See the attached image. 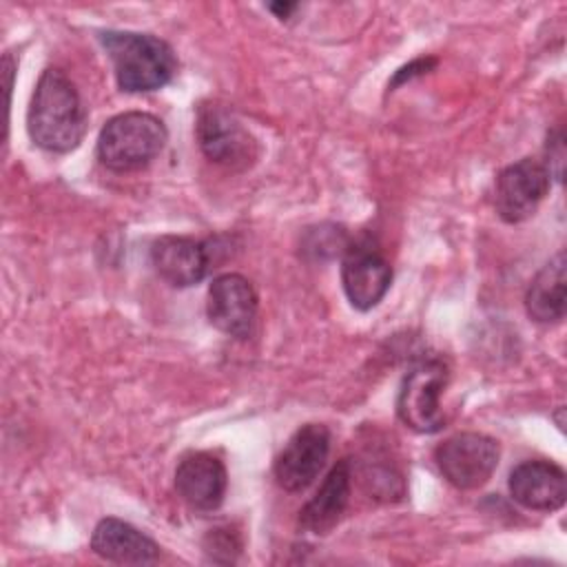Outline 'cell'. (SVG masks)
<instances>
[{
    "label": "cell",
    "instance_id": "1",
    "mask_svg": "<svg viewBox=\"0 0 567 567\" xmlns=\"http://www.w3.org/2000/svg\"><path fill=\"white\" fill-rule=\"evenodd\" d=\"M31 140L51 153L73 151L86 128V109L73 80L55 66L42 71L27 113Z\"/></svg>",
    "mask_w": 567,
    "mask_h": 567
},
{
    "label": "cell",
    "instance_id": "2",
    "mask_svg": "<svg viewBox=\"0 0 567 567\" xmlns=\"http://www.w3.org/2000/svg\"><path fill=\"white\" fill-rule=\"evenodd\" d=\"M100 42L113 62L117 86L126 93L157 91L177 71V58L168 42L151 33L102 31Z\"/></svg>",
    "mask_w": 567,
    "mask_h": 567
},
{
    "label": "cell",
    "instance_id": "3",
    "mask_svg": "<svg viewBox=\"0 0 567 567\" xmlns=\"http://www.w3.org/2000/svg\"><path fill=\"white\" fill-rule=\"evenodd\" d=\"M168 140L159 117L144 111H126L111 117L97 135V159L115 173L148 166Z\"/></svg>",
    "mask_w": 567,
    "mask_h": 567
},
{
    "label": "cell",
    "instance_id": "4",
    "mask_svg": "<svg viewBox=\"0 0 567 567\" xmlns=\"http://www.w3.org/2000/svg\"><path fill=\"white\" fill-rule=\"evenodd\" d=\"M447 379V365L439 359L421 361L405 374L396 396V414L410 430L419 434L443 430L445 414L441 410V394Z\"/></svg>",
    "mask_w": 567,
    "mask_h": 567
},
{
    "label": "cell",
    "instance_id": "5",
    "mask_svg": "<svg viewBox=\"0 0 567 567\" xmlns=\"http://www.w3.org/2000/svg\"><path fill=\"white\" fill-rule=\"evenodd\" d=\"M501 447L496 439L478 432H458L434 450V461L443 478L456 489H476L485 485L496 465Z\"/></svg>",
    "mask_w": 567,
    "mask_h": 567
},
{
    "label": "cell",
    "instance_id": "6",
    "mask_svg": "<svg viewBox=\"0 0 567 567\" xmlns=\"http://www.w3.org/2000/svg\"><path fill=\"white\" fill-rule=\"evenodd\" d=\"M197 142L202 153L226 168L239 171L255 162L257 144L255 137L241 126L237 115L221 104H202L195 124Z\"/></svg>",
    "mask_w": 567,
    "mask_h": 567
},
{
    "label": "cell",
    "instance_id": "7",
    "mask_svg": "<svg viewBox=\"0 0 567 567\" xmlns=\"http://www.w3.org/2000/svg\"><path fill=\"white\" fill-rule=\"evenodd\" d=\"M551 177L543 162L523 157L505 166L494 182V208L507 224H518L532 217L538 204L549 193Z\"/></svg>",
    "mask_w": 567,
    "mask_h": 567
},
{
    "label": "cell",
    "instance_id": "8",
    "mask_svg": "<svg viewBox=\"0 0 567 567\" xmlns=\"http://www.w3.org/2000/svg\"><path fill=\"white\" fill-rule=\"evenodd\" d=\"M330 454V430L321 423L301 425L275 458V478L286 492H303L321 474Z\"/></svg>",
    "mask_w": 567,
    "mask_h": 567
},
{
    "label": "cell",
    "instance_id": "9",
    "mask_svg": "<svg viewBox=\"0 0 567 567\" xmlns=\"http://www.w3.org/2000/svg\"><path fill=\"white\" fill-rule=\"evenodd\" d=\"M206 315L224 334L246 339L257 319V295L252 284L237 272L215 277L208 286Z\"/></svg>",
    "mask_w": 567,
    "mask_h": 567
},
{
    "label": "cell",
    "instance_id": "10",
    "mask_svg": "<svg viewBox=\"0 0 567 567\" xmlns=\"http://www.w3.org/2000/svg\"><path fill=\"white\" fill-rule=\"evenodd\" d=\"M341 284L348 301L357 310H372L392 284L390 264L368 244H350L343 255Z\"/></svg>",
    "mask_w": 567,
    "mask_h": 567
},
{
    "label": "cell",
    "instance_id": "11",
    "mask_svg": "<svg viewBox=\"0 0 567 567\" xmlns=\"http://www.w3.org/2000/svg\"><path fill=\"white\" fill-rule=\"evenodd\" d=\"M228 487L224 463L210 452L186 454L175 470V489L179 498L199 512H213L221 505Z\"/></svg>",
    "mask_w": 567,
    "mask_h": 567
},
{
    "label": "cell",
    "instance_id": "12",
    "mask_svg": "<svg viewBox=\"0 0 567 567\" xmlns=\"http://www.w3.org/2000/svg\"><path fill=\"white\" fill-rule=\"evenodd\" d=\"M507 485L516 503L536 512L560 509L567 498V478L563 467L543 458L518 463L512 470Z\"/></svg>",
    "mask_w": 567,
    "mask_h": 567
},
{
    "label": "cell",
    "instance_id": "13",
    "mask_svg": "<svg viewBox=\"0 0 567 567\" xmlns=\"http://www.w3.org/2000/svg\"><path fill=\"white\" fill-rule=\"evenodd\" d=\"M151 264L166 284L188 288L206 277L210 259L202 241L182 235H164L151 246Z\"/></svg>",
    "mask_w": 567,
    "mask_h": 567
},
{
    "label": "cell",
    "instance_id": "14",
    "mask_svg": "<svg viewBox=\"0 0 567 567\" xmlns=\"http://www.w3.org/2000/svg\"><path fill=\"white\" fill-rule=\"evenodd\" d=\"M352 463L341 458L323 478L315 496L299 512V527L310 534H328L343 516L350 503Z\"/></svg>",
    "mask_w": 567,
    "mask_h": 567
},
{
    "label": "cell",
    "instance_id": "15",
    "mask_svg": "<svg viewBox=\"0 0 567 567\" xmlns=\"http://www.w3.org/2000/svg\"><path fill=\"white\" fill-rule=\"evenodd\" d=\"M95 556L117 565H146L159 558V545L120 518H102L91 534Z\"/></svg>",
    "mask_w": 567,
    "mask_h": 567
},
{
    "label": "cell",
    "instance_id": "16",
    "mask_svg": "<svg viewBox=\"0 0 567 567\" xmlns=\"http://www.w3.org/2000/svg\"><path fill=\"white\" fill-rule=\"evenodd\" d=\"M525 310L538 323H556L565 317V252L551 257L532 279Z\"/></svg>",
    "mask_w": 567,
    "mask_h": 567
},
{
    "label": "cell",
    "instance_id": "17",
    "mask_svg": "<svg viewBox=\"0 0 567 567\" xmlns=\"http://www.w3.org/2000/svg\"><path fill=\"white\" fill-rule=\"evenodd\" d=\"M301 248L303 252H310L315 259H332L348 252L350 237L341 226L321 224L306 233Z\"/></svg>",
    "mask_w": 567,
    "mask_h": 567
},
{
    "label": "cell",
    "instance_id": "18",
    "mask_svg": "<svg viewBox=\"0 0 567 567\" xmlns=\"http://www.w3.org/2000/svg\"><path fill=\"white\" fill-rule=\"evenodd\" d=\"M545 155H547V159L543 162V166L547 168L549 177L560 182L563 179V162H565V142H563V133L560 131H554V133L547 135Z\"/></svg>",
    "mask_w": 567,
    "mask_h": 567
},
{
    "label": "cell",
    "instance_id": "19",
    "mask_svg": "<svg viewBox=\"0 0 567 567\" xmlns=\"http://www.w3.org/2000/svg\"><path fill=\"white\" fill-rule=\"evenodd\" d=\"M208 540H210V547L206 545V551L210 554L213 560L217 558L219 551H226L228 560H233V551H239V543H233V534H228V532H224V529L210 532Z\"/></svg>",
    "mask_w": 567,
    "mask_h": 567
},
{
    "label": "cell",
    "instance_id": "20",
    "mask_svg": "<svg viewBox=\"0 0 567 567\" xmlns=\"http://www.w3.org/2000/svg\"><path fill=\"white\" fill-rule=\"evenodd\" d=\"M436 64V60L434 58H421V60H414V62H410L408 66H403V69H399L396 71V75H394V80H392V86H396V84H403L405 80H410L412 75H421V73H425L430 66H434Z\"/></svg>",
    "mask_w": 567,
    "mask_h": 567
},
{
    "label": "cell",
    "instance_id": "21",
    "mask_svg": "<svg viewBox=\"0 0 567 567\" xmlns=\"http://www.w3.org/2000/svg\"><path fill=\"white\" fill-rule=\"evenodd\" d=\"M268 9H270L279 20H288L290 13L297 9V4H295V2H272V4H268Z\"/></svg>",
    "mask_w": 567,
    "mask_h": 567
}]
</instances>
